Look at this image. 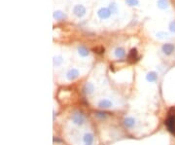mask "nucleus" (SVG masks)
<instances>
[{"label":"nucleus","mask_w":175,"mask_h":145,"mask_svg":"<svg viewBox=\"0 0 175 145\" xmlns=\"http://www.w3.org/2000/svg\"><path fill=\"white\" fill-rule=\"evenodd\" d=\"M166 125L168 131L171 133L175 134V111L169 112L167 119L166 120Z\"/></svg>","instance_id":"nucleus-1"},{"label":"nucleus","mask_w":175,"mask_h":145,"mask_svg":"<svg viewBox=\"0 0 175 145\" xmlns=\"http://www.w3.org/2000/svg\"><path fill=\"white\" fill-rule=\"evenodd\" d=\"M72 121L76 125H78V126H81L85 121V118L81 113H75L72 116Z\"/></svg>","instance_id":"nucleus-2"},{"label":"nucleus","mask_w":175,"mask_h":145,"mask_svg":"<svg viewBox=\"0 0 175 145\" xmlns=\"http://www.w3.org/2000/svg\"><path fill=\"white\" fill-rule=\"evenodd\" d=\"M73 11L77 17H83L85 13H86V9H85V7L82 6V5H76V6L74 7Z\"/></svg>","instance_id":"nucleus-3"},{"label":"nucleus","mask_w":175,"mask_h":145,"mask_svg":"<svg viewBox=\"0 0 175 145\" xmlns=\"http://www.w3.org/2000/svg\"><path fill=\"white\" fill-rule=\"evenodd\" d=\"M79 77V71L77 69H71L67 73V79L69 81H73V80L77 79Z\"/></svg>","instance_id":"nucleus-4"},{"label":"nucleus","mask_w":175,"mask_h":145,"mask_svg":"<svg viewBox=\"0 0 175 145\" xmlns=\"http://www.w3.org/2000/svg\"><path fill=\"white\" fill-rule=\"evenodd\" d=\"M110 15H111V12L107 8H102L98 11V16L101 19H107L110 17Z\"/></svg>","instance_id":"nucleus-5"},{"label":"nucleus","mask_w":175,"mask_h":145,"mask_svg":"<svg viewBox=\"0 0 175 145\" xmlns=\"http://www.w3.org/2000/svg\"><path fill=\"white\" fill-rule=\"evenodd\" d=\"M137 58H138L137 50L136 49H131V52H129V54H128V61L133 62L137 61Z\"/></svg>","instance_id":"nucleus-6"},{"label":"nucleus","mask_w":175,"mask_h":145,"mask_svg":"<svg viewBox=\"0 0 175 145\" xmlns=\"http://www.w3.org/2000/svg\"><path fill=\"white\" fill-rule=\"evenodd\" d=\"M113 105V103L108 99H102L98 102V106L100 108H110Z\"/></svg>","instance_id":"nucleus-7"},{"label":"nucleus","mask_w":175,"mask_h":145,"mask_svg":"<svg viewBox=\"0 0 175 145\" xmlns=\"http://www.w3.org/2000/svg\"><path fill=\"white\" fill-rule=\"evenodd\" d=\"M163 51L164 54L170 55V54L174 51V46H173L172 44H166V45H163Z\"/></svg>","instance_id":"nucleus-8"},{"label":"nucleus","mask_w":175,"mask_h":145,"mask_svg":"<svg viewBox=\"0 0 175 145\" xmlns=\"http://www.w3.org/2000/svg\"><path fill=\"white\" fill-rule=\"evenodd\" d=\"M124 125L128 128H132L134 125H135V120H134L132 117H128L124 119Z\"/></svg>","instance_id":"nucleus-9"},{"label":"nucleus","mask_w":175,"mask_h":145,"mask_svg":"<svg viewBox=\"0 0 175 145\" xmlns=\"http://www.w3.org/2000/svg\"><path fill=\"white\" fill-rule=\"evenodd\" d=\"M147 80L149 82H156L157 81V79H158V75L156 72H150L147 74V76H146Z\"/></svg>","instance_id":"nucleus-10"},{"label":"nucleus","mask_w":175,"mask_h":145,"mask_svg":"<svg viewBox=\"0 0 175 145\" xmlns=\"http://www.w3.org/2000/svg\"><path fill=\"white\" fill-rule=\"evenodd\" d=\"M84 141L86 144H92L93 141V136L92 133H86L84 136Z\"/></svg>","instance_id":"nucleus-11"},{"label":"nucleus","mask_w":175,"mask_h":145,"mask_svg":"<svg viewBox=\"0 0 175 145\" xmlns=\"http://www.w3.org/2000/svg\"><path fill=\"white\" fill-rule=\"evenodd\" d=\"M124 55H126L124 50L122 48H118V49H116V51H115V56H116L118 58H123L124 57Z\"/></svg>","instance_id":"nucleus-12"},{"label":"nucleus","mask_w":175,"mask_h":145,"mask_svg":"<svg viewBox=\"0 0 175 145\" xmlns=\"http://www.w3.org/2000/svg\"><path fill=\"white\" fill-rule=\"evenodd\" d=\"M158 6L161 9H166L168 7L167 0H158Z\"/></svg>","instance_id":"nucleus-13"},{"label":"nucleus","mask_w":175,"mask_h":145,"mask_svg":"<svg viewBox=\"0 0 175 145\" xmlns=\"http://www.w3.org/2000/svg\"><path fill=\"white\" fill-rule=\"evenodd\" d=\"M94 91V87L92 83H88L86 86H85V92H86L87 94H93V92Z\"/></svg>","instance_id":"nucleus-14"},{"label":"nucleus","mask_w":175,"mask_h":145,"mask_svg":"<svg viewBox=\"0 0 175 145\" xmlns=\"http://www.w3.org/2000/svg\"><path fill=\"white\" fill-rule=\"evenodd\" d=\"M78 52H79L80 56H82V57H87V56H89L88 49L85 48V47H80V48L78 49Z\"/></svg>","instance_id":"nucleus-15"},{"label":"nucleus","mask_w":175,"mask_h":145,"mask_svg":"<svg viewBox=\"0 0 175 145\" xmlns=\"http://www.w3.org/2000/svg\"><path fill=\"white\" fill-rule=\"evenodd\" d=\"M64 17H65L64 16V14L62 12H59V11H58L54 14V18L57 19H64Z\"/></svg>","instance_id":"nucleus-16"},{"label":"nucleus","mask_w":175,"mask_h":145,"mask_svg":"<svg viewBox=\"0 0 175 145\" xmlns=\"http://www.w3.org/2000/svg\"><path fill=\"white\" fill-rule=\"evenodd\" d=\"M93 51L94 53H97V54H102V53H104V48L101 47V46L96 47V48L93 49Z\"/></svg>","instance_id":"nucleus-17"},{"label":"nucleus","mask_w":175,"mask_h":145,"mask_svg":"<svg viewBox=\"0 0 175 145\" xmlns=\"http://www.w3.org/2000/svg\"><path fill=\"white\" fill-rule=\"evenodd\" d=\"M126 1L129 6H136V5H138L137 0H126Z\"/></svg>","instance_id":"nucleus-18"},{"label":"nucleus","mask_w":175,"mask_h":145,"mask_svg":"<svg viewBox=\"0 0 175 145\" xmlns=\"http://www.w3.org/2000/svg\"><path fill=\"white\" fill-rule=\"evenodd\" d=\"M169 29H170L171 32H175V21L170 23V26H169Z\"/></svg>","instance_id":"nucleus-19"},{"label":"nucleus","mask_w":175,"mask_h":145,"mask_svg":"<svg viewBox=\"0 0 175 145\" xmlns=\"http://www.w3.org/2000/svg\"><path fill=\"white\" fill-rule=\"evenodd\" d=\"M86 145H91V144H86Z\"/></svg>","instance_id":"nucleus-20"}]
</instances>
